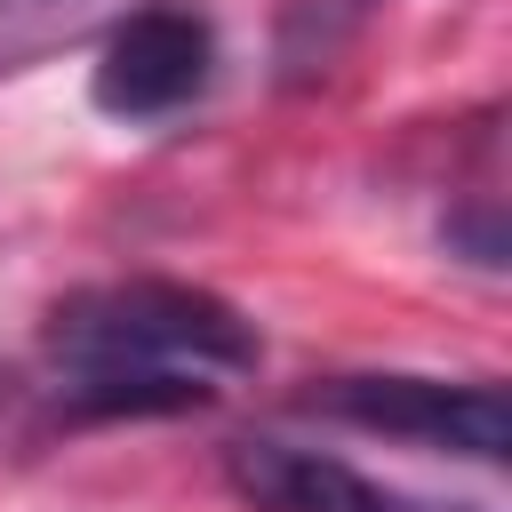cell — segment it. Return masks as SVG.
Listing matches in <instances>:
<instances>
[{
  "label": "cell",
  "instance_id": "277c9868",
  "mask_svg": "<svg viewBox=\"0 0 512 512\" xmlns=\"http://www.w3.org/2000/svg\"><path fill=\"white\" fill-rule=\"evenodd\" d=\"M224 472L256 512H408L392 488H376L344 456H320L296 440H232Z\"/></svg>",
  "mask_w": 512,
  "mask_h": 512
},
{
  "label": "cell",
  "instance_id": "6da1fadb",
  "mask_svg": "<svg viewBox=\"0 0 512 512\" xmlns=\"http://www.w3.org/2000/svg\"><path fill=\"white\" fill-rule=\"evenodd\" d=\"M48 360L72 408L152 416L200 408L256 368V328L192 280H104L48 312Z\"/></svg>",
  "mask_w": 512,
  "mask_h": 512
},
{
  "label": "cell",
  "instance_id": "8992f818",
  "mask_svg": "<svg viewBox=\"0 0 512 512\" xmlns=\"http://www.w3.org/2000/svg\"><path fill=\"white\" fill-rule=\"evenodd\" d=\"M80 8H88V0H0V72L24 64L32 48H48Z\"/></svg>",
  "mask_w": 512,
  "mask_h": 512
},
{
  "label": "cell",
  "instance_id": "7a4b0ae2",
  "mask_svg": "<svg viewBox=\"0 0 512 512\" xmlns=\"http://www.w3.org/2000/svg\"><path fill=\"white\" fill-rule=\"evenodd\" d=\"M304 408L384 432V440L456 448L480 464H496L512 448V408H504V384H488V376H464V384H448V376H328L320 392H304Z\"/></svg>",
  "mask_w": 512,
  "mask_h": 512
},
{
  "label": "cell",
  "instance_id": "3957f363",
  "mask_svg": "<svg viewBox=\"0 0 512 512\" xmlns=\"http://www.w3.org/2000/svg\"><path fill=\"white\" fill-rule=\"evenodd\" d=\"M208 72H216L208 16L184 0H152L128 24H112V40L96 56V104L112 120H168L208 88Z\"/></svg>",
  "mask_w": 512,
  "mask_h": 512
},
{
  "label": "cell",
  "instance_id": "5b68a950",
  "mask_svg": "<svg viewBox=\"0 0 512 512\" xmlns=\"http://www.w3.org/2000/svg\"><path fill=\"white\" fill-rule=\"evenodd\" d=\"M376 0H288V24H280V56L304 72L312 56H328L360 16H368Z\"/></svg>",
  "mask_w": 512,
  "mask_h": 512
}]
</instances>
